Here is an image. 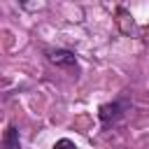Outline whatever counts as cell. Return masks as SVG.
I'll list each match as a JSON object with an SVG mask.
<instances>
[{"label":"cell","instance_id":"6da1fadb","mask_svg":"<svg viewBox=\"0 0 149 149\" xmlns=\"http://www.w3.org/2000/svg\"><path fill=\"white\" fill-rule=\"evenodd\" d=\"M44 54H47V61L56 68H68V70L77 68V56L70 49H47Z\"/></svg>","mask_w":149,"mask_h":149},{"label":"cell","instance_id":"7a4b0ae2","mask_svg":"<svg viewBox=\"0 0 149 149\" xmlns=\"http://www.w3.org/2000/svg\"><path fill=\"white\" fill-rule=\"evenodd\" d=\"M126 107H128V105H126V102H119V100H114V102H105V105H100L98 116H100V121H102L105 126H109V123H114V121L123 114Z\"/></svg>","mask_w":149,"mask_h":149},{"label":"cell","instance_id":"3957f363","mask_svg":"<svg viewBox=\"0 0 149 149\" xmlns=\"http://www.w3.org/2000/svg\"><path fill=\"white\" fill-rule=\"evenodd\" d=\"M5 144H7V147H19V130H16L14 126H9V128H7Z\"/></svg>","mask_w":149,"mask_h":149},{"label":"cell","instance_id":"277c9868","mask_svg":"<svg viewBox=\"0 0 149 149\" xmlns=\"http://www.w3.org/2000/svg\"><path fill=\"white\" fill-rule=\"evenodd\" d=\"M54 147H74V142H72V140H58Z\"/></svg>","mask_w":149,"mask_h":149}]
</instances>
